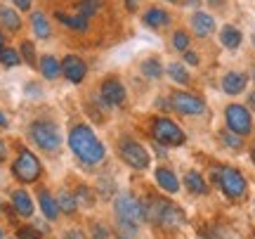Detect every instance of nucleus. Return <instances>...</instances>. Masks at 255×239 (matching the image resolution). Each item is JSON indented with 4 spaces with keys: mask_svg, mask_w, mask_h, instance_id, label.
Here are the masks:
<instances>
[{
    "mask_svg": "<svg viewBox=\"0 0 255 239\" xmlns=\"http://www.w3.org/2000/svg\"><path fill=\"white\" fill-rule=\"evenodd\" d=\"M119 228L123 232H128V235H137V225L130 221H123V218H119Z\"/></svg>",
    "mask_w": 255,
    "mask_h": 239,
    "instance_id": "nucleus-34",
    "label": "nucleus"
},
{
    "mask_svg": "<svg viewBox=\"0 0 255 239\" xmlns=\"http://www.w3.org/2000/svg\"><path fill=\"white\" fill-rule=\"evenodd\" d=\"M0 126H7V119H5V114L0 111Z\"/></svg>",
    "mask_w": 255,
    "mask_h": 239,
    "instance_id": "nucleus-42",
    "label": "nucleus"
},
{
    "mask_svg": "<svg viewBox=\"0 0 255 239\" xmlns=\"http://www.w3.org/2000/svg\"><path fill=\"white\" fill-rule=\"evenodd\" d=\"M28 135H31V140L36 142L38 147L45 149V152H57L59 145H62L59 128L55 123H50V121H36L31 126V130H28Z\"/></svg>",
    "mask_w": 255,
    "mask_h": 239,
    "instance_id": "nucleus-3",
    "label": "nucleus"
},
{
    "mask_svg": "<svg viewBox=\"0 0 255 239\" xmlns=\"http://www.w3.org/2000/svg\"><path fill=\"white\" fill-rule=\"evenodd\" d=\"M191 28L199 38H208L215 31V19L206 14V12H194L191 14Z\"/></svg>",
    "mask_w": 255,
    "mask_h": 239,
    "instance_id": "nucleus-13",
    "label": "nucleus"
},
{
    "mask_svg": "<svg viewBox=\"0 0 255 239\" xmlns=\"http://www.w3.org/2000/svg\"><path fill=\"white\" fill-rule=\"evenodd\" d=\"M225 119H227V128L241 138L253 130V119H251L246 107H241V104H229L225 111Z\"/></svg>",
    "mask_w": 255,
    "mask_h": 239,
    "instance_id": "nucleus-6",
    "label": "nucleus"
},
{
    "mask_svg": "<svg viewBox=\"0 0 255 239\" xmlns=\"http://www.w3.org/2000/svg\"><path fill=\"white\" fill-rule=\"evenodd\" d=\"M173 107L180 111V114H189V116H196V114H203V111H206V104H203L196 95H189V92H175Z\"/></svg>",
    "mask_w": 255,
    "mask_h": 239,
    "instance_id": "nucleus-10",
    "label": "nucleus"
},
{
    "mask_svg": "<svg viewBox=\"0 0 255 239\" xmlns=\"http://www.w3.org/2000/svg\"><path fill=\"white\" fill-rule=\"evenodd\" d=\"M144 24L151 28L168 26V24H170V14H168L163 7H151L144 12Z\"/></svg>",
    "mask_w": 255,
    "mask_h": 239,
    "instance_id": "nucleus-15",
    "label": "nucleus"
},
{
    "mask_svg": "<svg viewBox=\"0 0 255 239\" xmlns=\"http://www.w3.org/2000/svg\"><path fill=\"white\" fill-rule=\"evenodd\" d=\"M69 147L73 149V154L81 159L83 164L97 166L104 161V147L97 140V135L92 133V128L88 126H73L69 133Z\"/></svg>",
    "mask_w": 255,
    "mask_h": 239,
    "instance_id": "nucleus-1",
    "label": "nucleus"
},
{
    "mask_svg": "<svg viewBox=\"0 0 255 239\" xmlns=\"http://www.w3.org/2000/svg\"><path fill=\"white\" fill-rule=\"evenodd\" d=\"M114 206H116V216L123 218V221H130V223H135V225H139V223L144 221V216H142V202L132 199L130 194H119Z\"/></svg>",
    "mask_w": 255,
    "mask_h": 239,
    "instance_id": "nucleus-7",
    "label": "nucleus"
},
{
    "mask_svg": "<svg viewBox=\"0 0 255 239\" xmlns=\"http://www.w3.org/2000/svg\"><path fill=\"white\" fill-rule=\"evenodd\" d=\"M168 74H170V78H173L175 83H189V74H187V69H184L180 62H170L168 64Z\"/></svg>",
    "mask_w": 255,
    "mask_h": 239,
    "instance_id": "nucleus-26",
    "label": "nucleus"
},
{
    "mask_svg": "<svg viewBox=\"0 0 255 239\" xmlns=\"http://www.w3.org/2000/svg\"><path fill=\"white\" fill-rule=\"evenodd\" d=\"M12 173L21 183H36L38 178H40V173H43V166H40L36 154H31L28 149H21L17 161L12 164Z\"/></svg>",
    "mask_w": 255,
    "mask_h": 239,
    "instance_id": "nucleus-4",
    "label": "nucleus"
},
{
    "mask_svg": "<svg viewBox=\"0 0 255 239\" xmlns=\"http://www.w3.org/2000/svg\"><path fill=\"white\" fill-rule=\"evenodd\" d=\"M31 26H33V33L38 38H50V24H47V17L43 12H33L31 14Z\"/></svg>",
    "mask_w": 255,
    "mask_h": 239,
    "instance_id": "nucleus-23",
    "label": "nucleus"
},
{
    "mask_svg": "<svg viewBox=\"0 0 255 239\" xmlns=\"http://www.w3.org/2000/svg\"><path fill=\"white\" fill-rule=\"evenodd\" d=\"M102 9V0H81L78 2V14L85 19H90L92 14H97Z\"/></svg>",
    "mask_w": 255,
    "mask_h": 239,
    "instance_id": "nucleus-25",
    "label": "nucleus"
},
{
    "mask_svg": "<svg viewBox=\"0 0 255 239\" xmlns=\"http://www.w3.org/2000/svg\"><path fill=\"white\" fill-rule=\"evenodd\" d=\"M57 19L62 21L66 28H71V31H85L88 28V19L81 17V14H76V17H71V14H64V12H57Z\"/></svg>",
    "mask_w": 255,
    "mask_h": 239,
    "instance_id": "nucleus-22",
    "label": "nucleus"
},
{
    "mask_svg": "<svg viewBox=\"0 0 255 239\" xmlns=\"http://www.w3.org/2000/svg\"><path fill=\"white\" fill-rule=\"evenodd\" d=\"M246 85H248V76L241 74V71H229L222 78V90L227 95H241L246 90Z\"/></svg>",
    "mask_w": 255,
    "mask_h": 239,
    "instance_id": "nucleus-12",
    "label": "nucleus"
},
{
    "mask_svg": "<svg viewBox=\"0 0 255 239\" xmlns=\"http://www.w3.org/2000/svg\"><path fill=\"white\" fill-rule=\"evenodd\" d=\"M220 140H222L229 149H241V147H244V140H241V135L232 133V130H222V133H220Z\"/></svg>",
    "mask_w": 255,
    "mask_h": 239,
    "instance_id": "nucleus-29",
    "label": "nucleus"
},
{
    "mask_svg": "<svg viewBox=\"0 0 255 239\" xmlns=\"http://www.w3.org/2000/svg\"><path fill=\"white\" fill-rule=\"evenodd\" d=\"M184 5H191V7H194V5H199V0H182Z\"/></svg>",
    "mask_w": 255,
    "mask_h": 239,
    "instance_id": "nucleus-41",
    "label": "nucleus"
},
{
    "mask_svg": "<svg viewBox=\"0 0 255 239\" xmlns=\"http://www.w3.org/2000/svg\"><path fill=\"white\" fill-rule=\"evenodd\" d=\"M12 2H14L19 9H31V2H33V0H12Z\"/></svg>",
    "mask_w": 255,
    "mask_h": 239,
    "instance_id": "nucleus-38",
    "label": "nucleus"
},
{
    "mask_svg": "<svg viewBox=\"0 0 255 239\" xmlns=\"http://www.w3.org/2000/svg\"><path fill=\"white\" fill-rule=\"evenodd\" d=\"M57 206H59V211H64V213H76V209H78V202H76V197L73 194H69V192H62L59 197H57Z\"/></svg>",
    "mask_w": 255,
    "mask_h": 239,
    "instance_id": "nucleus-24",
    "label": "nucleus"
},
{
    "mask_svg": "<svg viewBox=\"0 0 255 239\" xmlns=\"http://www.w3.org/2000/svg\"><path fill=\"white\" fill-rule=\"evenodd\" d=\"M220 40H222V45L225 47L237 50V47L241 45V31H239L237 26L227 24V26H222V31H220Z\"/></svg>",
    "mask_w": 255,
    "mask_h": 239,
    "instance_id": "nucleus-18",
    "label": "nucleus"
},
{
    "mask_svg": "<svg viewBox=\"0 0 255 239\" xmlns=\"http://www.w3.org/2000/svg\"><path fill=\"white\" fill-rule=\"evenodd\" d=\"M100 95H102V100H104V104H109V107H121L126 102V88L116 78H107V81L102 83Z\"/></svg>",
    "mask_w": 255,
    "mask_h": 239,
    "instance_id": "nucleus-9",
    "label": "nucleus"
},
{
    "mask_svg": "<svg viewBox=\"0 0 255 239\" xmlns=\"http://www.w3.org/2000/svg\"><path fill=\"white\" fill-rule=\"evenodd\" d=\"M0 24L7 28V31L17 33L19 28H21V19H19V14L12 7H0Z\"/></svg>",
    "mask_w": 255,
    "mask_h": 239,
    "instance_id": "nucleus-19",
    "label": "nucleus"
},
{
    "mask_svg": "<svg viewBox=\"0 0 255 239\" xmlns=\"http://www.w3.org/2000/svg\"><path fill=\"white\" fill-rule=\"evenodd\" d=\"M12 206H14V211L21 218H31L33 216V202H31V197L24 190H17V192L12 194Z\"/></svg>",
    "mask_w": 255,
    "mask_h": 239,
    "instance_id": "nucleus-14",
    "label": "nucleus"
},
{
    "mask_svg": "<svg viewBox=\"0 0 255 239\" xmlns=\"http://www.w3.org/2000/svg\"><path fill=\"white\" fill-rule=\"evenodd\" d=\"M156 183H158V187L163 190V192H170L175 194L177 190H180V183H177V178H175L168 168H158L156 171Z\"/></svg>",
    "mask_w": 255,
    "mask_h": 239,
    "instance_id": "nucleus-16",
    "label": "nucleus"
},
{
    "mask_svg": "<svg viewBox=\"0 0 255 239\" xmlns=\"http://www.w3.org/2000/svg\"><path fill=\"white\" fill-rule=\"evenodd\" d=\"M173 47L175 50H180V52H187V50H189V33H184V31H175Z\"/></svg>",
    "mask_w": 255,
    "mask_h": 239,
    "instance_id": "nucleus-31",
    "label": "nucleus"
},
{
    "mask_svg": "<svg viewBox=\"0 0 255 239\" xmlns=\"http://www.w3.org/2000/svg\"><path fill=\"white\" fill-rule=\"evenodd\" d=\"M17 239H40V235H38L33 228H19Z\"/></svg>",
    "mask_w": 255,
    "mask_h": 239,
    "instance_id": "nucleus-33",
    "label": "nucleus"
},
{
    "mask_svg": "<svg viewBox=\"0 0 255 239\" xmlns=\"http://www.w3.org/2000/svg\"><path fill=\"white\" fill-rule=\"evenodd\" d=\"M121 159L126 161L128 166H132V168H137V171H144L146 166H149V152H146L142 145H137V142H121Z\"/></svg>",
    "mask_w": 255,
    "mask_h": 239,
    "instance_id": "nucleus-8",
    "label": "nucleus"
},
{
    "mask_svg": "<svg viewBox=\"0 0 255 239\" xmlns=\"http://www.w3.org/2000/svg\"><path fill=\"white\" fill-rule=\"evenodd\" d=\"M0 239H2V230H0Z\"/></svg>",
    "mask_w": 255,
    "mask_h": 239,
    "instance_id": "nucleus-48",
    "label": "nucleus"
},
{
    "mask_svg": "<svg viewBox=\"0 0 255 239\" xmlns=\"http://www.w3.org/2000/svg\"><path fill=\"white\" fill-rule=\"evenodd\" d=\"M251 107H253V109H255V92H253V95H251Z\"/></svg>",
    "mask_w": 255,
    "mask_h": 239,
    "instance_id": "nucleus-46",
    "label": "nucleus"
},
{
    "mask_svg": "<svg viewBox=\"0 0 255 239\" xmlns=\"http://www.w3.org/2000/svg\"><path fill=\"white\" fill-rule=\"evenodd\" d=\"M92 232H95V239H107L109 237V232L104 225H92Z\"/></svg>",
    "mask_w": 255,
    "mask_h": 239,
    "instance_id": "nucleus-35",
    "label": "nucleus"
},
{
    "mask_svg": "<svg viewBox=\"0 0 255 239\" xmlns=\"http://www.w3.org/2000/svg\"><path fill=\"white\" fill-rule=\"evenodd\" d=\"M253 45H255V33H253Z\"/></svg>",
    "mask_w": 255,
    "mask_h": 239,
    "instance_id": "nucleus-47",
    "label": "nucleus"
},
{
    "mask_svg": "<svg viewBox=\"0 0 255 239\" xmlns=\"http://www.w3.org/2000/svg\"><path fill=\"white\" fill-rule=\"evenodd\" d=\"M64 239H88V237H85L81 230H69L66 235H64Z\"/></svg>",
    "mask_w": 255,
    "mask_h": 239,
    "instance_id": "nucleus-37",
    "label": "nucleus"
},
{
    "mask_svg": "<svg viewBox=\"0 0 255 239\" xmlns=\"http://www.w3.org/2000/svg\"><path fill=\"white\" fill-rule=\"evenodd\" d=\"M210 5H213V7H220V5H222V0H208Z\"/></svg>",
    "mask_w": 255,
    "mask_h": 239,
    "instance_id": "nucleus-43",
    "label": "nucleus"
},
{
    "mask_svg": "<svg viewBox=\"0 0 255 239\" xmlns=\"http://www.w3.org/2000/svg\"><path fill=\"white\" fill-rule=\"evenodd\" d=\"M0 64L2 66H17V64H21V55H19L17 50H12V47H2V52H0Z\"/></svg>",
    "mask_w": 255,
    "mask_h": 239,
    "instance_id": "nucleus-27",
    "label": "nucleus"
},
{
    "mask_svg": "<svg viewBox=\"0 0 255 239\" xmlns=\"http://www.w3.org/2000/svg\"><path fill=\"white\" fill-rule=\"evenodd\" d=\"M126 7L130 9V12H137V7H139V0H126Z\"/></svg>",
    "mask_w": 255,
    "mask_h": 239,
    "instance_id": "nucleus-39",
    "label": "nucleus"
},
{
    "mask_svg": "<svg viewBox=\"0 0 255 239\" xmlns=\"http://www.w3.org/2000/svg\"><path fill=\"white\" fill-rule=\"evenodd\" d=\"M0 161H5V145L0 142Z\"/></svg>",
    "mask_w": 255,
    "mask_h": 239,
    "instance_id": "nucleus-40",
    "label": "nucleus"
},
{
    "mask_svg": "<svg viewBox=\"0 0 255 239\" xmlns=\"http://www.w3.org/2000/svg\"><path fill=\"white\" fill-rule=\"evenodd\" d=\"M184 62L191 64V66H196L199 64V55H196V52H191V50H187V52H184Z\"/></svg>",
    "mask_w": 255,
    "mask_h": 239,
    "instance_id": "nucleus-36",
    "label": "nucleus"
},
{
    "mask_svg": "<svg viewBox=\"0 0 255 239\" xmlns=\"http://www.w3.org/2000/svg\"><path fill=\"white\" fill-rule=\"evenodd\" d=\"M251 159H253V164H255V145L251 147Z\"/></svg>",
    "mask_w": 255,
    "mask_h": 239,
    "instance_id": "nucleus-44",
    "label": "nucleus"
},
{
    "mask_svg": "<svg viewBox=\"0 0 255 239\" xmlns=\"http://www.w3.org/2000/svg\"><path fill=\"white\" fill-rule=\"evenodd\" d=\"M218 183L220 187H222V192L227 194L229 199H244L248 192V183L246 178H244V173L241 171H237V168H232V166H222L218 173Z\"/></svg>",
    "mask_w": 255,
    "mask_h": 239,
    "instance_id": "nucleus-2",
    "label": "nucleus"
},
{
    "mask_svg": "<svg viewBox=\"0 0 255 239\" xmlns=\"http://www.w3.org/2000/svg\"><path fill=\"white\" fill-rule=\"evenodd\" d=\"M2 47H5V40H2V33H0V52H2Z\"/></svg>",
    "mask_w": 255,
    "mask_h": 239,
    "instance_id": "nucleus-45",
    "label": "nucleus"
},
{
    "mask_svg": "<svg viewBox=\"0 0 255 239\" xmlns=\"http://www.w3.org/2000/svg\"><path fill=\"white\" fill-rule=\"evenodd\" d=\"M119 239H126V237H119Z\"/></svg>",
    "mask_w": 255,
    "mask_h": 239,
    "instance_id": "nucleus-49",
    "label": "nucleus"
},
{
    "mask_svg": "<svg viewBox=\"0 0 255 239\" xmlns=\"http://www.w3.org/2000/svg\"><path fill=\"white\" fill-rule=\"evenodd\" d=\"M184 185L189 187L191 194H208V183L196 171H189V173L184 175Z\"/></svg>",
    "mask_w": 255,
    "mask_h": 239,
    "instance_id": "nucleus-21",
    "label": "nucleus"
},
{
    "mask_svg": "<svg viewBox=\"0 0 255 239\" xmlns=\"http://www.w3.org/2000/svg\"><path fill=\"white\" fill-rule=\"evenodd\" d=\"M76 202L85 204V206H92V204H95L92 190H88V187H78V192H76Z\"/></svg>",
    "mask_w": 255,
    "mask_h": 239,
    "instance_id": "nucleus-32",
    "label": "nucleus"
},
{
    "mask_svg": "<svg viewBox=\"0 0 255 239\" xmlns=\"http://www.w3.org/2000/svg\"><path fill=\"white\" fill-rule=\"evenodd\" d=\"M62 74L71 83H81L85 78V74H88V66H85V62H83L81 57L66 55L62 59Z\"/></svg>",
    "mask_w": 255,
    "mask_h": 239,
    "instance_id": "nucleus-11",
    "label": "nucleus"
},
{
    "mask_svg": "<svg viewBox=\"0 0 255 239\" xmlns=\"http://www.w3.org/2000/svg\"><path fill=\"white\" fill-rule=\"evenodd\" d=\"M142 74L149 76V78H158V76L163 74V66L158 64V59H144V64H142Z\"/></svg>",
    "mask_w": 255,
    "mask_h": 239,
    "instance_id": "nucleus-28",
    "label": "nucleus"
},
{
    "mask_svg": "<svg viewBox=\"0 0 255 239\" xmlns=\"http://www.w3.org/2000/svg\"><path fill=\"white\" fill-rule=\"evenodd\" d=\"M19 52H21V57H24V62H26L28 66H36V47H33L31 40H24V43L19 45Z\"/></svg>",
    "mask_w": 255,
    "mask_h": 239,
    "instance_id": "nucleus-30",
    "label": "nucleus"
},
{
    "mask_svg": "<svg viewBox=\"0 0 255 239\" xmlns=\"http://www.w3.org/2000/svg\"><path fill=\"white\" fill-rule=\"evenodd\" d=\"M40 71H43V76H45V78H50V81H52V78H57V76L62 74V62H57L55 57L52 55H45V57H40Z\"/></svg>",
    "mask_w": 255,
    "mask_h": 239,
    "instance_id": "nucleus-20",
    "label": "nucleus"
},
{
    "mask_svg": "<svg viewBox=\"0 0 255 239\" xmlns=\"http://www.w3.org/2000/svg\"><path fill=\"white\" fill-rule=\"evenodd\" d=\"M38 202H40V209H43V216L47 221H57L59 218V206H57V199L50 197V192H40L38 194Z\"/></svg>",
    "mask_w": 255,
    "mask_h": 239,
    "instance_id": "nucleus-17",
    "label": "nucleus"
},
{
    "mask_svg": "<svg viewBox=\"0 0 255 239\" xmlns=\"http://www.w3.org/2000/svg\"><path fill=\"white\" fill-rule=\"evenodd\" d=\"M151 135H154L156 142H161V145H165V147H180V145H184V133L180 128H177V123L170 119H156L154 126H151Z\"/></svg>",
    "mask_w": 255,
    "mask_h": 239,
    "instance_id": "nucleus-5",
    "label": "nucleus"
}]
</instances>
